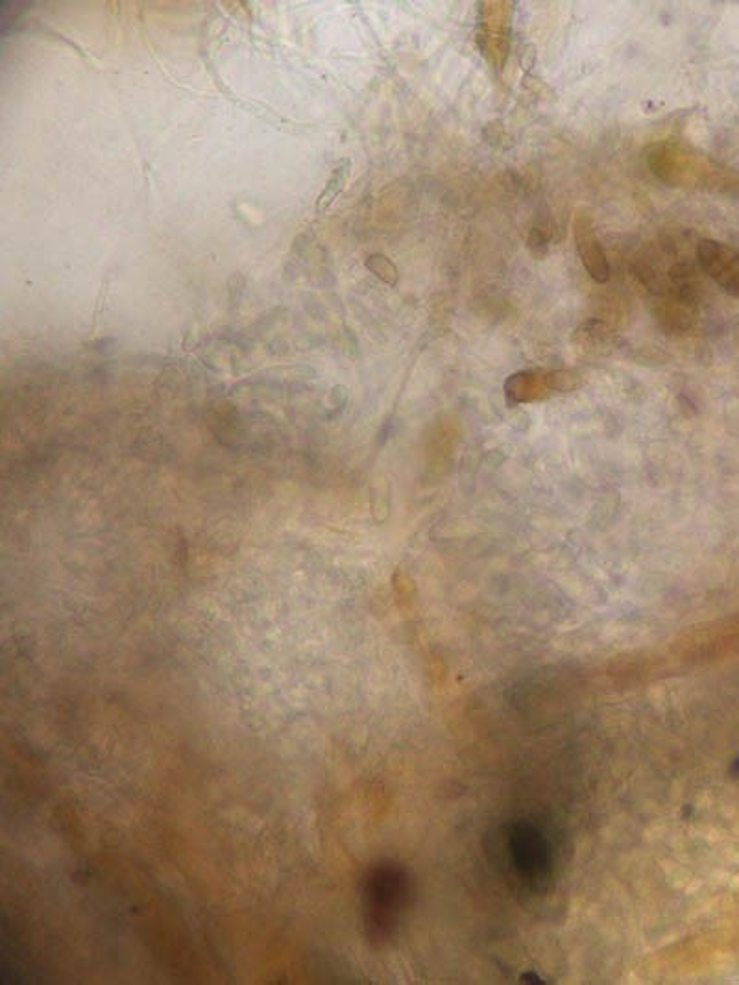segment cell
<instances>
[{
	"label": "cell",
	"mask_w": 739,
	"mask_h": 985,
	"mask_svg": "<svg viewBox=\"0 0 739 985\" xmlns=\"http://www.w3.org/2000/svg\"><path fill=\"white\" fill-rule=\"evenodd\" d=\"M409 895V884L403 869L385 864L376 867L366 878L363 910L366 936L374 943H385L400 923Z\"/></svg>",
	"instance_id": "6da1fadb"
},
{
	"label": "cell",
	"mask_w": 739,
	"mask_h": 985,
	"mask_svg": "<svg viewBox=\"0 0 739 985\" xmlns=\"http://www.w3.org/2000/svg\"><path fill=\"white\" fill-rule=\"evenodd\" d=\"M507 860L516 878L527 888L546 886L553 871L551 841L531 823H518L505 838Z\"/></svg>",
	"instance_id": "7a4b0ae2"
},
{
	"label": "cell",
	"mask_w": 739,
	"mask_h": 985,
	"mask_svg": "<svg viewBox=\"0 0 739 985\" xmlns=\"http://www.w3.org/2000/svg\"><path fill=\"white\" fill-rule=\"evenodd\" d=\"M697 257L725 291L739 298V252L727 244L703 241L697 246Z\"/></svg>",
	"instance_id": "3957f363"
},
{
	"label": "cell",
	"mask_w": 739,
	"mask_h": 985,
	"mask_svg": "<svg viewBox=\"0 0 739 985\" xmlns=\"http://www.w3.org/2000/svg\"><path fill=\"white\" fill-rule=\"evenodd\" d=\"M575 241H577L579 256H581L586 270L590 272V276L595 281H599V283H605L608 280V276H610V268H608V263H606L605 252H603L601 244L597 241L592 219L586 213H581V211L575 217Z\"/></svg>",
	"instance_id": "277c9868"
},
{
	"label": "cell",
	"mask_w": 739,
	"mask_h": 985,
	"mask_svg": "<svg viewBox=\"0 0 739 985\" xmlns=\"http://www.w3.org/2000/svg\"><path fill=\"white\" fill-rule=\"evenodd\" d=\"M568 374H542V372H523L510 377L505 385L507 396L512 403L531 402L542 398L544 392L551 390L570 389L571 385L566 383Z\"/></svg>",
	"instance_id": "5b68a950"
},
{
	"label": "cell",
	"mask_w": 739,
	"mask_h": 985,
	"mask_svg": "<svg viewBox=\"0 0 739 985\" xmlns=\"http://www.w3.org/2000/svg\"><path fill=\"white\" fill-rule=\"evenodd\" d=\"M348 176H350V161H348V159H344V161L340 163L339 167L333 171L331 178H329L328 185H326V189L322 191V195L318 196V200H316V211H318V213L326 211V209H328V207L335 202V198H337V196L340 195V191L344 189Z\"/></svg>",
	"instance_id": "8992f818"
}]
</instances>
